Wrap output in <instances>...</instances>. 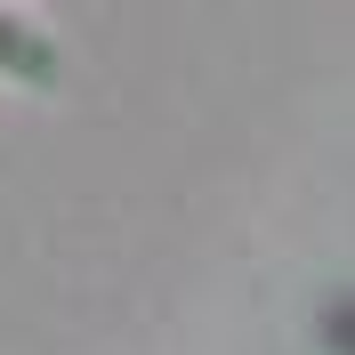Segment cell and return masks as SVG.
I'll return each mask as SVG.
<instances>
[{"mask_svg":"<svg viewBox=\"0 0 355 355\" xmlns=\"http://www.w3.org/2000/svg\"><path fill=\"white\" fill-rule=\"evenodd\" d=\"M0 73L24 89H57V41L24 17H0Z\"/></svg>","mask_w":355,"mask_h":355,"instance_id":"6da1fadb","label":"cell"}]
</instances>
